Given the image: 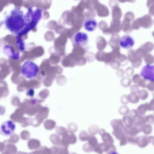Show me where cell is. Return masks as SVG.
I'll return each mask as SVG.
<instances>
[{
	"label": "cell",
	"instance_id": "6da1fadb",
	"mask_svg": "<svg viewBox=\"0 0 154 154\" xmlns=\"http://www.w3.org/2000/svg\"><path fill=\"white\" fill-rule=\"evenodd\" d=\"M42 10L39 8L33 10L29 7L24 14L20 8L15 7L4 21L6 28L11 33L19 36L26 35L35 28L42 16Z\"/></svg>",
	"mask_w": 154,
	"mask_h": 154
},
{
	"label": "cell",
	"instance_id": "7a4b0ae2",
	"mask_svg": "<svg viewBox=\"0 0 154 154\" xmlns=\"http://www.w3.org/2000/svg\"><path fill=\"white\" fill-rule=\"evenodd\" d=\"M38 70V67L35 63L32 61H27L22 66L21 73L26 78L32 79L37 76Z\"/></svg>",
	"mask_w": 154,
	"mask_h": 154
},
{
	"label": "cell",
	"instance_id": "3957f363",
	"mask_svg": "<svg viewBox=\"0 0 154 154\" xmlns=\"http://www.w3.org/2000/svg\"><path fill=\"white\" fill-rule=\"evenodd\" d=\"M15 127V124L13 121H5L1 125L0 133L2 135L6 136H11L14 132Z\"/></svg>",
	"mask_w": 154,
	"mask_h": 154
},
{
	"label": "cell",
	"instance_id": "277c9868",
	"mask_svg": "<svg viewBox=\"0 0 154 154\" xmlns=\"http://www.w3.org/2000/svg\"><path fill=\"white\" fill-rule=\"evenodd\" d=\"M140 74L145 80L154 82V65L147 64L144 66L142 68Z\"/></svg>",
	"mask_w": 154,
	"mask_h": 154
},
{
	"label": "cell",
	"instance_id": "5b68a950",
	"mask_svg": "<svg viewBox=\"0 0 154 154\" xmlns=\"http://www.w3.org/2000/svg\"><path fill=\"white\" fill-rule=\"evenodd\" d=\"M88 39V35L86 33L79 32L74 35L73 42L76 45L82 47L87 44Z\"/></svg>",
	"mask_w": 154,
	"mask_h": 154
},
{
	"label": "cell",
	"instance_id": "8992f818",
	"mask_svg": "<svg viewBox=\"0 0 154 154\" xmlns=\"http://www.w3.org/2000/svg\"><path fill=\"white\" fill-rule=\"evenodd\" d=\"M134 43L133 38L129 35L123 36L120 38L119 42L120 47L126 49L132 48L134 45Z\"/></svg>",
	"mask_w": 154,
	"mask_h": 154
},
{
	"label": "cell",
	"instance_id": "52a82bcc",
	"mask_svg": "<svg viewBox=\"0 0 154 154\" xmlns=\"http://www.w3.org/2000/svg\"><path fill=\"white\" fill-rule=\"evenodd\" d=\"M97 25V22L94 19L88 18L84 21L83 26L84 29L87 31L91 32L96 29Z\"/></svg>",
	"mask_w": 154,
	"mask_h": 154
},
{
	"label": "cell",
	"instance_id": "ba28073f",
	"mask_svg": "<svg viewBox=\"0 0 154 154\" xmlns=\"http://www.w3.org/2000/svg\"><path fill=\"white\" fill-rule=\"evenodd\" d=\"M143 127L134 125L130 127H124L123 131L128 136H136L137 134L142 131Z\"/></svg>",
	"mask_w": 154,
	"mask_h": 154
},
{
	"label": "cell",
	"instance_id": "9c48e42d",
	"mask_svg": "<svg viewBox=\"0 0 154 154\" xmlns=\"http://www.w3.org/2000/svg\"><path fill=\"white\" fill-rule=\"evenodd\" d=\"M63 140L65 144H73L75 143L77 140V137L74 133L70 131L67 132L64 137Z\"/></svg>",
	"mask_w": 154,
	"mask_h": 154
},
{
	"label": "cell",
	"instance_id": "30bf717a",
	"mask_svg": "<svg viewBox=\"0 0 154 154\" xmlns=\"http://www.w3.org/2000/svg\"><path fill=\"white\" fill-rule=\"evenodd\" d=\"M150 143L149 137L141 135L137 137V145L140 147L144 148Z\"/></svg>",
	"mask_w": 154,
	"mask_h": 154
},
{
	"label": "cell",
	"instance_id": "8fae6325",
	"mask_svg": "<svg viewBox=\"0 0 154 154\" xmlns=\"http://www.w3.org/2000/svg\"><path fill=\"white\" fill-rule=\"evenodd\" d=\"M132 118L134 125L136 126L143 127L146 122L143 115L138 114Z\"/></svg>",
	"mask_w": 154,
	"mask_h": 154
},
{
	"label": "cell",
	"instance_id": "7c38bea8",
	"mask_svg": "<svg viewBox=\"0 0 154 154\" xmlns=\"http://www.w3.org/2000/svg\"><path fill=\"white\" fill-rule=\"evenodd\" d=\"M110 124L114 130H123L124 127L122 120L120 119L112 120Z\"/></svg>",
	"mask_w": 154,
	"mask_h": 154
},
{
	"label": "cell",
	"instance_id": "4fadbf2b",
	"mask_svg": "<svg viewBox=\"0 0 154 154\" xmlns=\"http://www.w3.org/2000/svg\"><path fill=\"white\" fill-rule=\"evenodd\" d=\"M109 145L104 142L100 143L94 148V151L100 154H101L104 152H106Z\"/></svg>",
	"mask_w": 154,
	"mask_h": 154
},
{
	"label": "cell",
	"instance_id": "5bb4252c",
	"mask_svg": "<svg viewBox=\"0 0 154 154\" xmlns=\"http://www.w3.org/2000/svg\"><path fill=\"white\" fill-rule=\"evenodd\" d=\"M4 52L8 57L14 59H18L19 57L18 53H15L11 47L6 46L4 48Z\"/></svg>",
	"mask_w": 154,
	"mask_h": 154
},
{
	"label": "cell",
	"instance_id": "9a60e30c",
	"mask_svg": "<svg viewBox=\"0 0 154 154\" xmlns=\"http://www.w3.org/2000/svg\"><path fill=\"white\" fill-rule=\"evenodd\" d=\"M138 114L141 115H143L146 112L149 111V103H146L140 105L137 109Z\"/></svg>",
	"mask_w": 154,
	"mask_h": 154
},
{
	"label": "cell",
	"instance_id": "2e32d148",
	"mask_svg": "<svg viewBox=\"0 0 154 154\" xmlns=\"http://www.w3.org/2000/svg\"><path fill=\"white\" fill-rule=\"evenodd\" d=\"M101 136L103 142L109 144H113L114 143V140L109 133L106 132Z\"/></svg>",
	"mask_w": 154,
	"mask_h": 154
},
{
	"label": "cell",
	"instance_id": "e0dca14e",
	"mask_svg": "<svg viewBox=\"0 0 154 154\" xmlns=\"http://www.w3.org/2000/svg\"><path fill=\"white\" fill-rule=\"evenodd\" d=\"M122 121L126 127H130L133 126V118L130 116L125 115L122 118Z\"/></svg>",
	"mask_w": 154,
	"mask_h": 154
},
{
	"label": "cell",
	"instance_id": "ac0fdd59",
	"mask_svg": "<svg viewBox=\"0 0 154 154\" xmlns=\"http://www.w3.org/2000/svg\"><path fill=\"white\" fill-rule=\"evenodd\" d=\"M88 141V143L94 148L98 144V141L97 138L93 135H90Z\"/></svg>",
	"mask_w": 154,
	"mask_h": 154
},
{
	"label": "cell",
	"instance_id": "d6986e66",
	"mask_svg": "<svg viewBox=\"0 0 154 154\" xmlns=\"http://www.w3.org/2000/svg\"><path fill=\"white\" fill-rule=\"evenodd\" d=\"M128 97L129 101L133 104L137 103L140 99L138 95L133 93L129 94Z\"/></svg>",
	"mask_w": 154,
	"mask_h": 154
},
{
	"label": "cell",
	"instance_id": "ffe728a7",
	"mask_svg": "<svg viewBox=\"0 0 154 154\" xmlns=\"http://www.w3.org/2000/svg\"><path fill=\"white\" fill-rule=\"evenodd\" d=\"M112 134L117 140H119L126 134L123 130H114L112 132Z\"/></svg>",
	"mask_w": 154,
	"mask_h": 154
},
{
	"label": "cell",
	"instance_id": "44dd1931",
	"mask_svg": "<svg viewBox=\"0 0 154 154\" xmlns=\"http://www.w3.org/2000/svg\"><path fill=\"white\" fill-rule=\"evenodd\" d=\"M90 135L85 131L83 130L81 131L79 135V138L82 141H88Z\"/></svg>",
	"mask_w": 154,
	"mask_h": 154
},
{
	"label": "cell",
	"instance_id": "7402d4cb",
	"mask_svg": "<svg viewBox=\"0 0 154 154\" xmlns=\"http://www.w3.org/2000/svg\"><path fill=\"white\" fill-rule=\"evenodd\" d=\"M152 127L149 124H147L144 125L142 128V131L143 133L146 135L150 134L152 133Z\"/></svg>",
	"mask_w": 154,
	"mask_h": 154
},
{
	"label": "cell",
	"instance_id": "603a6c76",
	"mask_svg": "<svg viewBox=\"0 0 154 154\" xmlns=\"http://www.w3.org/2000/svg\"><path fill=\"white\" fill-rule=\"evenodd\" d=\"M88 130L91 135H94L96 134L98 132L99 127L97 125H93L90 126Z\"/></svg>",
	"mask_w": 154,
	"mask_h": 154
},
{
	"label": "cell",
	"instance_id": "cb8c5ba5",
	"mask_svg": "<svg viewBox=\"0 0 154 154\" xmlns=\"http://www.w3.org/2000/svg\"><path fill=\"white\" fill-rule=\"evenodd\" d=\"M138 96L141 100H145L148 97L149 93L147 91L145 90H141L138 92Z\"/></svg>",
	"mask_w": 154,
	"mask_h": 154
},
{
	"label": "cell",
	"instance_id": "d4e9b609",
	"mask_svg": "<svg viewBox=\"0 0 154 154\" xmlns=\"http://www.w3.org/2000/svg\"><path fill=\"white\" fill-rule=\"evenodd\" d=\"M129 110V109L128 106H123L120 107L119 110V112L121 115L125 116L128 113Z\"/></svg>",
	"mask_w": 154,
	"mask_h": 154
},
{
	"label": "cell",
	"instance_id": "484cf974",
	"mask_svg": "<svg viewBox=\"0 0 154 154\" xmlns=\"http://www.w3.org/2000/svg\"><path fill=\"white\" fill-rule=\"evenodd\" d=\"M83 150L86 152H89L94 150V148L88 143L85 144L82 147Z\"/></svg>",
	"mask_w": 154,
	"mask_h": 154
},
{
	"label": "cell",
	"instance_id": "4316f807",
	"mask_svg": "<svg viewBox=\"0 0 154 154\" xmlns=\"http://www.w3.org/2000/svg\"><path fill=\"white\" fill-rule=\"evenodd\" d=\"M116 146L113 144H109L106 152L107 154L115 153L116 152Z\"/></svg>",
	"mask_w": 154,
	"mask_h": 154
},
{
	"label": "cell",
	"instance_id": "83f0119b",
	"mask_svg": "<svg viewBox=\"0 0 154 154\" xmlns=\"http://www.w3.org/2000/svg\"><path fill=\"white\" fill-rule=\"evenodd\" d=\"M128 142L131 144L137 145V137L128 136Z\"/></svg>",
	"mask_w": 154,
	"mask_h": 154
},
{
	"label": "cell",
	"instance_id": "f1b7e54d",
	"mask_svg": "<svg viewBox=\"0 0 154 154\" xmlns=\"http://www.w3.org/2000/svg\"><path fill=\"white\" fill-rule=\"evenodd\" d=\"M145 118L147 122L151 124H154V116L152 115H147Z\"/></svg>",
	"mask_w": 154,
	"mask_h": 154
},
{
	"label": "cell",
	"instance_id": "f546056e",
	"mask_svg": "<svg viewBox=\"0 0 154 154\" xmlns=\"http://www.w3.org/2000/svg\"><path fill=\"white\" fill-rule=\"evenodd\" d=\"M69 128L70 131L74 133L77 131L78 126L75 123H72L69 125Z\"/></svg>",
	"mask_w": 154,
	"mask_h": 154
},
{
	"label": "cell",
	"instance_id": "4dcf8cb0",
	"mask_svg": "<svg viewBox=\"0 0 154 154\" xmlns=\"http://www.w3.org/2000/svg\"><path fill=\"white\" fill-rule=\"evenodd\" d=\"M128 135H125L120 140V146H122L126 145L128 143Z\"/></svg>",
	"mask_w": 154,
	"mask_h": 154
},
{
	"label": "cell",
	"instance_id": "1f68e13d",
	"mask_svg": "<svg viewBox=\"0 0 154 154\" xmlns=\"http://www.w3.org/2000/svg\"><path fill=\"white\" fill-rule=\"evenodd\" d=\"M121 103L123 104L126 105L129 102L128 96L124 95L121 97Z\"/></svg>",
	"mask_w": 154,
	"mask_h": 154
},
{
	"label": "cell",
	"instance_id": "d6a6232c",
	"mask_svg": "<svg viewBox=\"0 0 154 154\" xmlns=\"http://www.w3.org/2000/svg\"><path fill=\"white\" fill-rule=\"evenodd\" d=\"M129 114V116L133 118L138 114L137 109H133L130 111Z\"/></svg>",
	"mask_w": 154,
	"mask_h": 154
},
{
	"label": "cell",
	"instance_id": "836d02e7",
	"mask_svg": "<svg viewBox=\"0 0 154 154\" xmlns=\"http://www.w3.org/2000/svg\"><path fill=\"white\" fill-rule=\"evenodd\" d=\"M149 111H154V99H152L149 103Z\"/></svg>",
	"mask_w": 154,
	"mask_h": 154
},
{
	"label": "cell",
	"instance_id": "e575fe53",
	"mask_svg": "<svg viewBox=\"0 0 154 154\" xmlns=\"http://www.w3.org/2000/svg\"><path fill=\"white\" fill-rule=\"evenodd\" d=\"M147 88L150 91H154V83L150 84L148 85Z\"/></svg>",
	"mask_w": 154,
	"mask_h": 154
},
{
	"label": "cell",
	"instance_id": "d590c367",
	"mask_svg": "<svg viewBox=\"0 0 154 154\" xmlns=\"http://www.w3.org/2000/svg\"><path fill=\"white\" fill-rule=\"evenodd\" d=\"M138 89L137 86H133L131 89V91L132 93L135 94L138 91Z\"/></svg>",
	"mask_w": 154,
	"mask_h": 154
},
{
	"label": "cell",
	"instance_id": "8d00e7d4",
	"mask_svg": "<svg viewBox=\"0 0 154 154\" xmlns=\"http://www.w3.org/2000/svg\"><path fill=\"white\" fill-rule=\"evenodd\" d=\"M98 132L99 134L101 136L102 135H103L104 133L106 132V131L104 129H101L99 130Z\"/></svg>",
	"mask_w": 154,
	"mask_h": 154
},
{
	"label": "cell",
	"instance_id": "74e56055",
	"mask_svg": "<svg viewBox=\"0 0 154 154\" xmlns=\"http://www.w3.org/2000/svg\"><path fill=\"white\" fill-rule=\"evenodd\" d=\"M149 137L150 143H151L154 146V136H149Z\"/></svg>",
	"mask_w": 154,
	"mask_h": 154
},
{
	"label": "cell",
	"instance_id": "f35d334b",
	"mask_svg": "<svg viewBox=\"0 0 154 154\" xmlns=\"http://www.w3.org/2000/svg\"><path fill=\"white\" fill-rule=\"evenodd\" d=\"M153 98L154 99V95H153Z\"/></svg>",
	"mask_w": 154,
	"mask_h": 154
},
{
	"label": "cell",
	"instance_id": "ab89813d",
	"mask_svg": "<svg viewBox=\"0 0 154 154\" xmlns=\"http://www.w3.org/2000/svg\"></svg>",
	"mask_w": 154,
	"mask_h": 154
}]
</instances>
